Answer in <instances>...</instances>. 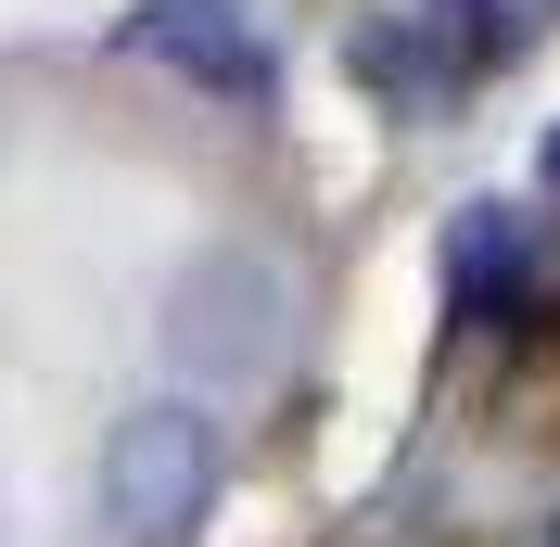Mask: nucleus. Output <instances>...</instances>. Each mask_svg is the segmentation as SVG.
Wrapping results in <instances>:
<instances>
[{
	"mask_svg": "<svg viewBox=\"0 0 560 547\" xmlns=\"http://www.w3.org/2000/svg\"><path fill=\"white\" fill-rule=\"evenodd\" d=\"M217 510V420L191 395H140L103 433V522L128 547H191Z\"/></svg>",
	"mask_w": 560,
	"mask_h": 547,
	"instance_id": "f257e3e1",
	"label": "nucleus"
},
{
	"mask_svg": "<svg viewBox=\"0 0 560 547\" xmlns=\"http://www.w3.org/2000/svg\"><path fill=\"white\" fill-rule=\"evenodd\" d=\"M166 344H178V370H205V382L268 370V344H280V268H268V255H205V268L178 280V306H166Z\"/></svg>",
	"mask_w": 560,
	"mask_h": 547,
	"instance_id": "f03ea898",
	"label": "nucleus"
},
{
	"mask_svg": "<svg viewBox=\"0 0 560 547\" xmlns=\"http://www.w3.org/2000/svg\"><path fill=\"white\" fill-rule=\"evenodd\" d=\"M140 51H166V65L205 77V90H268V38H255V13H230V0H140Z\"/></svg>",
	"mask_w": 560,
	"mask_h": 547,
	"instance_id": "7ed1b4c3",
	"label": "nucleus"
},
{
	"mask_svg": "<svg viewBox=\"0 0 560 547\" xmlns=\"http://www.w3.org/2000/svg\"><path fill=\"white\" fill-rule=\"evenodd\" d=\"M446 293L471 318H510V306H523V217H510V205H471L446 230Z\"/></svg>",
	"mask_w": 560,
	"mask_h": 547,
	"instance_id": "20e7f679",
	"label": "nucleus"
},
{
	"mask_svg": "<svg viewBox=\"0 0 560 547\" xmlns=\"http://www.w3.org/2000/svg\"><path fill=\"white\" fill-rule=\"evenodd\" d=\"M548 178H560V128H548Z\"/></svg>",
	"mask_w": 560,
	"mask_h": 547,
	"instance_id": "39448f33",
	"label": "nucleus"
}]
</instances>
